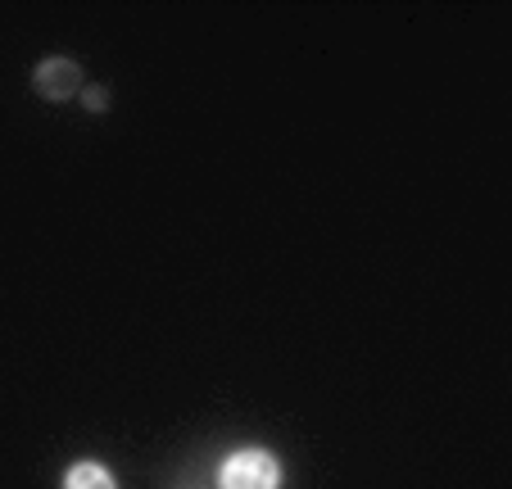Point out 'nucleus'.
Masks as SVG:
<instances>
[{
    "label": "nucleus",
    "instance_id": "nucleus-1",
    "mask_svg": "<svg viewBox=\"0 0 512 489\" xmlns=\"http://www.w3.org/2000/svg\"><path fill=\"white\" fill-rule=\"evenodd\" d=\"M218 489H281V462L272 449H236L218 467Z\"/></svg>",
    "mask_w": 512,
    "mask_h": 489
},
{
    "label": "nucleus",
    "instance_id": "nucleus-2",
    "mask_svg": "<svg viewBox=\"0 0 512 489\" xmlns=\"http://www.w3.org/2000/svg\"><path fill=\"white\" fill-rule=\"evenodd\" d=\"M32 87H37L46 100H73V96H82V87H87V82H82V68L73 64V59L50 55V59H41V64H37Z\"/></svg>",
    "mask_w": 512,
    "mask_h": 489
},
{
    "label": "nucleus",
    "instance_id": "nucleus-3",
    "mask_svg": "<svg viewBox=\"0 0 512 489\" xmlns=\"http://www.w3.org/2000/svg\"><path fill=\"white\" fill-rule=\"evenodd\" d=\"M59 489H118V480H114V471H109L105 462L82 458V462H73V467L64 471V485Z\"/></svg>",
    "mask_w": 512,
    "mask_h": 489
},
{
    "label": "nucleus",
    "instance_id": "nucleus-4",
    "mask_svg": "<svg viewBox=\"0 0 512 489\" xmlns=\"http://www.w3.org/2000/svg\"><path fill=\"white\" fill-rule=\"evenodd\" d=\"M82 105H87L91 114H105V105H109L105 87H82Z\"/></svg>",
    "mask_w": 512,
    "mask_h": 489
}]
</instances>
